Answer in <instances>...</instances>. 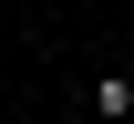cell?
<instances>
[{
  "label": "cell",
  "instance_id": "6da1fadb",
  "mask_svg": "<svg viewBox=\"0 0 134 124\" xmlns=\"http://www.w3.org/2000/svg\"><path fill=\"white\" fill-rule=\"evenodd\" d=\"M93 114H114V124L134 114V83H124V72H103V83H93Z\"/></svg>",
  "mask_w": 134,
  "mask_h": 124
}]
</instances>
